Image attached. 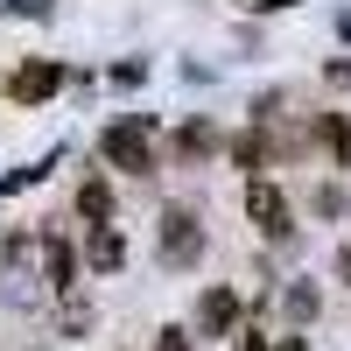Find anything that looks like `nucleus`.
I'll return each instance as SVG.
<instances>
[{"label":"nucleus","instance_id":"39448f33","mask_svg":"<svg viewBox=\"0 0 351 351\" xmlns=\"http://www.w3.org/2000/svg\"><path fill=\"white\" fill-rule=\"evenodd\" d=\"M197 253H204L197 218H190V211H162V260H183V267H190Z\"/></svg>","mask_w":351,"mask_h":351},{"label":"nucleus","instance_id":"f257e3e1","mask_svg":"<svg viewBox=\"0 0 351 351\" xmlns=\"http://www.w3.org/2000/svg\"><path fill=\"white\" fill-rule=\"evenodd\" d=\"M106 162L120 169V176H155V155H148V134H141V120H127V127H106Z\"/></svg>","mask_w":351,"mask_h":351},{"label":"nucleus","instance_id":"9b49d317","mask_svg":"<svg viewBox=\"0 0 351 351\" xmlns=\"http://www.w3.org/2000/svg\"><path fill=\"white\" fill-rule=\"evenodd\" d=\"M155 351H190V330H183V324H169V330H162V344H155Z\"/></svg>","mask_w":351,"mask_h":351},{"label":"nucleus","instance_id":"ddd939ff","mask_svg":"<svg viewBox=\"0 0 351 351\" xmlns=\"http://www.w3.org/2000/svg\"><path fill=\"white\" fill-rule=\"evenodd\" d=\"M281 351H302V337H281Z\"/></svg>","mask_w":351,"mask_h":351},{"label":"nucleus","instance_id":"f8f14e48","mask_svg":"<svg viewBox=\"0 0 351 351\" xmlns=\"http://www.w3.org/2000/svg\"><path fill=\"white\" fill-rule=\"evenodd\" d=\"M337 274H344V281H351V246H344V253H337Z\"/></svg>","mask_w":351,"mask_h":351},{"label":"nucleus","instance_id":"0eeeda50","mask_svg":"<svg viewBox=\"0 0 351 351\" xmlns=\"http://www.w3.org/2000/svg\"><path fill=\"white\" fill-rule=\"evenodd\" d=\"M43 253H49V281H56V288H71V274H77V253H71L64 239H49Z\"/></svg>","mask_w":351,"mask_h":351},{"label":"nucleus","instance_id":"f03ea898","mask_svg":"<svg viewBox=\"0 0 351 351\" xmlns=\"http://www.w3.org/2000/svg\"><path fill=\"white\" fill-rule=\"evenodd\" d=\"M239 316H246L239 288H204V302H197V330H204V337H232V330H239Z\"/></svg>","mask_w":351,"mask_h":351},{"label":"nucleus","instance_id":"423d86ee","mask_svg":"<svg viewBox=\"0 0 351 351\" xmlns=\"http://www.w3.org/2000/svg\"><path fill=\"white\" fill-rule=\"evenodd\" d=\"M92 267H99V274L127 267V239H120V232H112V225H99V232H92Z\"/></svg>","mask_w":351,"mask_h":351},{"label":"nucleus","instance_id":"1a4fd4ad","mask_svg":"<svg viewBox=\"0 0 351 351\" xmlns=\"http://www.w3.org/2000/svg\"><path fill=\"white\" fill-rule=\"evenodd\" d=\"M316 211L337 218V211H344V190H337V183H324V190H316Z\"/></svg>","mask_w":351,"mask_h":351},{"label":"nucleus","instance_id":"4468645a","mask_svg":"<svg viewBox=\"0 0 351 351\" xmlns=\"http://www.w3.org/2000/svg\"><path fill=\"white\" fill-rule=\"evenodd\" d=\"M246 351H267V344H260V337H246Z\"/></svg>","mask_w":351,"mask_h":351},{"label":"nucleus","instance_id":"9d476101","mask_svg":"<svg viewBox=\"0 0 351 351\" xmlns=\"http://www.w3.org/2000/svg\"><path fill=\"white\" fill-rule=\"evenodd\" d=\"M324 141H330L337 155H351V127H344V120H324Z\"/></svg>","mask_w":351,"mask_h":351},{"label":"nucleus","instance_id":"7ed1b4c3","mask_svg":"<svg viewBox=\"0 0 351 351\" xmlns=\"http://www.w3.org/2000/svg\"><path fill=\"white\" fill-rule=\"evenodd\" d=\"M246 218L267 232V239H281V232H288V197H281V183H267V176L246 183Z\"/></svg>","mask_w":351,"mask_h":351},{"label":"nucleus","instance_id":"6e6552de","mask_svg":"<svg viewBox=\"0 0 351 351\" xmlns=\"http://www.w3.org/2000/svg\"><path fill=\"white\" fill-rule=\"evenodd\" d=\"M77 211H84V218H106V211H112V190H106V183H84V190H77Z\"/></svg>","mask_w":351,"mask_h":351},{"label":"nucleus","instance_id":"20e7f679","mask_svg":"<svg viewBox=\"0 0 351 351\" xmlns=\"http://www.w3.org/2000/svg\"><path fill=\"white\" fill-rule=\"evenodd\" d=\"M56 84H64V64H56V56H43V64H21V71H14L8 99H14V106H43Z\"/></svg>","mask_w":351,"mask_h":351}]
</instances>
